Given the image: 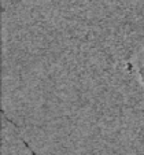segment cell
Returning a JSON list of instances; mask_svg holds the SVG:
<instances>
[{
	"mask_svg": "<svg viewBox=\"0 0 144 155\" xmlns=\"http://www.w3.org/2000/svg\"><path fill=\"white\" fill-rule=\"evenodd\" d=\"M135 69H136V73H137L139 80H140L141 85L144 87V48L137 54V55H136Z\"/></svg>",
	"mask_w": 144,
	"mask_h": 155,
	"instance_id": "1",
	"label": "cell"
}]
</instances>
